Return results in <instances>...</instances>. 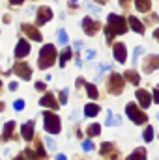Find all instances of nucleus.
Wrapping results in <instances>:
<instances>
[{
  "mask_svg": "<svg viewBox=\"0 0 159 160\" xmlns=\"http://www.w3.org/2000/svg\"><path fill=\"white\" fill-rule=\"evenodd\" d=\"M129 28V21H125L123 17L111 13L107 19V28H105V36H107V43H112L114 36H122L125 34Z\"/></svg>",
  "mask_w": 159,
  "mask_h": 160,
  "instance_id": "f257e3e1",
  "label": "nucleus"
},
{
  "mask_svg": "<svg viewBox=\"0 0 159 160\" xmlns=\"http://www.w3.org/2000/svg\"><path fill=\"white\" fill-rule=\"evenodd\" d=\"M56 58H58V52H56V48H54V45H51V43H47V45H43L40 50V56H38V67L40 69H49L51 65H54V62H56Z\"/></svg>",
  "mask_w": 159,
  "mask_h": 160,
  "instance_id": "f03ea898",
  "label": "nucleus"
},
{
  "mask_svg": "<svg viewBox=\"0 0 159 160\" xmlns=\"http://www.w3.org/2000/svg\"><path fill=\"white\" fill-rule=\"evenodd\" d=\"M43 127L49 134H58L62 130L60 127V118L52 112H43Z\"/></svg>",
  "mask_w": 159,
  "mask_h": 160,
  "instance_id": "7ed1b4c3",
  "label": "nucleus"
},
{
  "mask_svg": "<svg viewBox=\"0 0 159 160\" xmlns=\"http://www.w3.org/2000/svg\"><path fill=\"white\" fill-rule=\"evenodd\" d=\"M125 112H127L129 119L133 121V123H137V125H144V123L148 121V116H146L142 110H139V106H137L135 102H129V104L125 106Z\"/></svg>",
  "mask_w": 159,
  "mask_h": 160,
  "instance_id": "20e7f679",
  "label": "nucleus"
},
{
  "mask_svg": "<svg viewBox=\"0 0 159 160\" xmlns=\"http://www.w3.org/2000/svg\"><path fill=\"white\" fill-rule=\"evenodd\" d=\"M123 77L118 75V73H112L109 80H107V91L109 93H112V95H120L122 91H123Z\"/></svg>",
  "mask_w": 159,
  "mask_h": 160,
  "instance_id": "39448f33",
  "label": "nucleus"
},
{
  "mask_svg": "<svg viewBox=\"0 0 159 160\" xmlns=\"http://www.w3.org/2000/svg\"><path fill=\"white\" fill-rule=\"evenodd\" d=\"M101 28V22L99 21H94L92 17H84L82 19V30L86 36H96Z\"/></svg>",
  "mask_w": 159,
  "mask_h": 160,
  "instance_id": "423d86ee",
  "label": "nucleus"
},
{
  "mask_svg": "<svg viewBox=\"0 0 159 160\" xmlns=\"http://www.w3.org/2000/svg\"><path fill=\"white\" fill-rule=\"evenodd\" d=\"M13 73L23 80H30V77H32V69H30V65L26 62H17L13 65Z\"/></svg>",
  "mask_w": 159,
  "mask_h": 160,
  "instance_id": "0eeeda50",
  "label": "nucleus"
},
{
  "mask_svg": "<svg viewBox=\"0 0 159 160\" xmlns=\"http://www.w3.org/2000/svg\"><path fill=\"white\" fill-rule=\"evenodd\" d=\"M99 155L105 157V158H109V160H116L118 158V149L114 147V143H111V142H103L101 147H99Z\"/></svg>",
  "mask_w": 159,
  "mask_h": 160,
  "instance_id": "6e6552de",
  "label": "nucleus"
},
{
  "mask_svg": "<svg viewBox=\"0 0 159 160\" xmlns=\"http://www.w3.org/2000/svg\"><path fill=\"white\" fill-rule=\"evenodd\" d=\"M21 30H23V34H25V36H28V38H30L32 41H38V43H40V41L43 39L41 32L38 30V28H36V26H34V24L23 22V24H21Z\"/></svg>",
  "mask_w": 159,
  "mask_h": 160,
  "instance_id": "1a4fd4ad",
  "label": "nucleus"
},
{
  "mask_svg": "<svg viewBox=\"0 0 159 160\" xmlns=\"http://www.w3.org/2000/svg\"><path fill=\"white\" fill-rule=\"evenodd\" d=\"M51 19H52V9L47 8V6H41L40 9H38V13H36V24H38V26H43V24H47Z\"/></svg>",
  "mask_w": 159,
  "mask_h": 160,
  "instance_id": "9d476101",
  "label": "nucleus"
},
{
  "mask_svg": "<svg viewBox=\"0 0 159 160\" xmlns=\"http://www.w3.org/2000/svg\"><path fill=\"white\" fill-rule=\"evenodd\" d=\"M28 54H30V43L26 39H19L17 47H15V58H17V60H23V58H26Z\"/></svg>",
  "mask_w": 159,
  "mask_h": 160,
  "instance_id": "9b49d317",
  "label": "nucleus"
},
{
  "mask_svg": "<svg viewBox=\"0 0 159 160\" xmlns=\"http://www.w3.org/2000/svg\"><path fill=\"white\" fill-rule=\"evenodd\" d=\"M40 106H49L51 110H58L60 101L54 99V93H47V95H43L40 99Z\"/></svg>",
  "mask_w": 159,
  "mask_h": 160,
  "instance_id": "f8f14e48",
  "label": "nucleus"
},
{
  "mask_svg": "<svg viewBox=\"0 0 159 160\" xmlns=\"http://www.w3.org/2000/svg\"><path fill=\"white\" fill-rule=\"evenodd\" d=\"M112 54H114V60H116L118 63H123V62L127 60V50H125V45H123V43H116V45L112 47Z\"/></svg>",
  "mask_w": 159,
  "mask_h": 160,
  "instance_id": "ddd939ff",
  "label": "nucleus"
},
{
  "mask_svg": "<svg viewBox=\"0 0 159 160\" xmlns=\"http://www.w3.org/2000/svg\"><path fill=\"white\" fill-rule=\"evenodd\" d=\"M8 140H15V121H8V123H4L2 142H8Z\"/></svg>",
  "mask_w": 159,
  "mask_h": 160,
  "instance_id": "4468645a",
  "label": "nucleus"
},
{
  "mask_svg": "<svg viewBox=\"0 0 159 160\" xmlns=\"http://www.w3.org/2000/svg\"><path fill=\"white\" fill-rule=\"evenodd\" d=\"M21 134H23V140L25 142H30L32 138H34V121H26V123H23V127H21Z\"/></svg>",
  "mask_w": 159,
  "mask_h": 160,
  "instance_id": "2eb2a0df",
  "label": "nucleus"
},
{
  "mask_svg": "<svg viewBox=\"0 0 159 160\" xmlns=\"http://www.w3.org/2000/svg\"><path fill=\"white\" fill-rule=\"evenodd\" d=\"M135 95H137V101L140 102V106H142V108H148V106L152 104V95H150L146 89H137V93H135Z\"/></svg>",
  "mask_w": 159,
  "mask_h": 160,
  "instance_id": "dca6fc26",
  "label": "nucleus"
},
{
  "mask_svg": "<svg viewBox=\"0 0 159 160\" xmlns=\"http://www.w3.org/2000/svg\"><path fill=\"white\" fill-rule=\"evenodd\" d=\"M156 69H159V54L148 56L146 62H144V73H152V71H156Z\"/></svg>",
  "mask_w": 159,
  "mask_h": 160,
  "instance_id": "f3484780",
  "label": "nucleus"
},
{
  "mask_svg": "<svg viewBox=\"0 0 159 160\" xmlns=\"http://www.w3.org/2000/svg\"><path fill=\"white\" fill-rule=\"evenodd\" d=\"M129 21V26H131V30H135L137 34H144V24L137 19V17H129L127 19Z\"/></svg>",
  "mask_w": 159,
  "mask_h": 160,
  "instance_id": "a211bd4d",
  "label": "nucleus"
},
{
  "mask_svg": "<svg viewBox=\"0 0 159 160\" xmlns=\"http://www.w3.org/2000/svg\"><path fill=\"white\" fill-rule=\"evenodd\" d=\"M105 125H109V127L122 125V118H120V116H114L112 110H107V121H105Z\"/></svg>",
  "mask_w": 159,
  "mask_h": 160,
  "instance_id": "6ab92c4d",
  "label": "nucleus"
},
{
  "mask_svg": "<svg viewBox=\"0 0 159 160\" xmlns=\"http://www.w3.org/2000/svg\"><path fill=\"white\" fill-rule=\"evenodd\" d=\"M123 78L127 80V82H131L133 86H139V82H140V77H139V73H135L133 69L125 71V73H123Z\"/></svg>",
  "mask_w": 159,
  "mask_h": 160,
  "instance_id": "aec40b11",
  "label": "nucleus"
},
{
  "mask_svg": "<svg viewBox=\"0 0 159 160\" xmlns=\"http://www.w3.org/2000/svg\"><path fill=\"white\" fill-rule=\"evenodd\" d=\"M125 160H146V149L144 147H139V149H135L129 157Z\"/></svg>",
  "mask_w": 159,
  "mask_h": 160,
  "instance_id": "412c9836",
  "label": "nucleus"
},
{
  "mask_svg": "<svg viewBox=\"0 0 159 160\" xmlns=\"http://www.w3.org/2000/svg\"><path fill=\"white\" fill-rule=\"evenodd\" d=\"M97 114H99V106H97V104H92V102H90V104L84 106V116H86V118H94V116H97Z\"/></svg>",
  "mask_w": 159,
  "mask_h": 160,
  "instance_id": "4be33fe9",
  "label": "nucleus"
},
{
  "mask_svg": "<svg viewBox=\"0 0 159 160\" xmlns=\"http://www.w3.org/2000/svg\"><path fill=\"white\" fill-rule=\"evenodd\" d=\"M150 6H152L150 0H135V8H137V11L146 13V11H150Z\"/></svg>",
  "mask_w": 159,
  "mask_h": 160,
  "instance_id": "5701e85b",
  "label": "nucleus"
},
{
  "mask_svg": "<svg viewBox=\"0 0 159 160\" xmlns=\"http://www.w3.org/2000/svg\"><path fill=\"white\" fill-rule=\"evenodd\" d=\"M71 56H73V50L71 48H64L62 54H60V67H66V63H68V60H71Z\"/></svg>",
  "mask_w": 159,
  "mask_h": 160,
  "instance_id": "b1692460",
  "label": "nucleus"
},
{
  "mask_svg": "<svg viewBox=\"0 0 159 160\" xmlns=\"http://www.w3.org/2000/svg\"><path fill=\"white\" fill-rule=\"evenodd\" d=\"M84 88H86V91H88V97H90V99H97V97H99V91H97V88H96L94 84L84 82Z\"/></svg>",
  "mask_w": 159,
  "mask_h": 160,
  "instance_id": "393cba45",
  "label": "nucleus"
},
{
  "mask_svg": "<svg viewBox=\"0 0 159 160\" xmlns=\"http://www.w3.org/2000/svg\"><path fill=\"white\" fill-rule=\"evenodd\" d=\"M36 153H38V157H40V160H47V153H45V147H43V143H41V138H38L36 140Z\"/></svg>",
  "mask_w": 159,
  "mask_h": 160,
  "instance_id": "a878e982",
  "label": "nucleus"
},
{
  "mask_svg": "<svg viewBox=\"0 0 159 160\" xmlns=\"http://www.w3.org/2000/svg\"><path fill=\"white\" fill-rule=\"evenodd\" d=\"M86 134H88L90 138H92V136H99V134H101V127H99L97 123H92V125L86 128Z\"/></svg>",
  "mask_w": 159,
  "mask_h": 160,
  "instance_id": "bb28decb",
  "label": "nucleus"
},
{
  "mask_svg": "<svg viewBox=\"0 0 159 160\" xmlns=\"http://www.w3.org/2000/svg\"><path fill=\"white\" fill-rule=\"evenodd\" d=\"M56 36H58V43H60V45H68V32H66L64 28H60V30L56 32Z\"/></svg>",
  "mask_w": 159,
  "mask_h": 160,
  "instance_id": "cd10ccee",
  "label": "nucleus"
},
{
  "mask_svg": "<svg viewBox=\"0 0 159 160\" xmlns=\"http://www.w3.org/2000/svg\"><path fill=\"white\" fill-rule=\"evenodd\" d=\"M142 138H144V142H146V143H150V142L154 140V128H152V127H146V130H144Z\"/></svg>",
  "mask_w": 159,
  "mask_h": 160,
  "instance_id": "c85d7f7f",
  "label": "nucleus"
},
{
  "mask_svg": "<svg viewBox=\"0 0 159 160\" xmlns=\"http://www.w3.org/2000/svg\"><path fill=\"white\" fill-rule=\"evenodd\" d=\"M25 155L28 157V160H40L38 153H36V149H25Z\"/></svg>",
  "mask_w": 159,
  "mask_h": 160,
  "instance_id": "c756f323",
  "label": "nucleus"
},
{
  "mask_svg": "<svg viewBox=\"0 0 159 160\" xmlns=\"http://www.w3.org/2000/svg\"><path fill=\"white\" fill-rule=\"evenodd\" d=\"M86 9H88L90 13H99V11H101V8H99V6H96V4H92V2H88V4H86Z\"/></svg>",
  "mask_w": 159,
  "mask_h": 160,
  "instance_id": "7c9ffc66",
  "label": "nucleus"
},
{
  "mask_svg": "<svg viewBox=\"0 0 159 160\" xmlns=\"http://www.w3.org/2000/svg\"><path fill=\"white\" fill-rule=\"evenodd\" d=\"M142 52H144V47H137V48L133 50V62H135V63H137V58H139Z\"/></svg>",
  "mask_w": 159,
  "mask_h": 160,
  "instance_id": "2f4dec72",
  "label": "nucleus"
},
{
  "mask_svg": "<svg viewBox=\"0 0 159 160\" xmlns=\"http://www.w3.org/2000/svg\"><path fill=\"white\" fill-rule=\"evenodd\" d=\"M58 101H60V104H66V102H68V89H62V91H60Z\"/></svg>",
  "mask_w": 159,
  "mask_h": 160,
  "instance_id": "473e14b6",
  "label": "nucleus"
},
{
  "mask_svg": "<svg viewBox=\"0 0 159 160\" xmlns=\"http://www.w3.org/2000/svg\"><path fill=\"white\" fill-rule=\"evenodd\" d=\"M13 108H15L17 112H21V110L25 108V101H21V99H17V101L13 102Z\"/></svg>",
  "mask_w": 159,
  "mask_h": 160,
  "instance_id": "72a5a7b5",
  "label": "nucleus"
},
{
  "mask_svg": "<svg viewBox=\"0 0 159 160\" xmlns=\"http://www.w3.org/2000/svg\"><path fill=\"white\" fill-rule=\"evenodd\" d=\"M82 149H84V151H94V143H92L90 140H84V142H82Z\"/></svg>",
  "mask_w": 159,
  "mask_h": 160,
  "instance_id": "f704fd0d",
  "label": "nucleus"
},
{
  "mask_svg": "<svg viewBox=\"0 0 159 160\" xmlns=\"http://www.w3.org/2000/svg\"><path fill=\"white\" fill-rule=\"evenodd\" d=\"M45 142H47V147H49L51 151H54V149H56V143H54V140H52V138H45Z\"/></svg>",
  "mask_w": 159,
  "mask_h": 160,
  "instance_id": "c9c22d12",
  "label": "nucleus"
},
{
  "mask_svg": "<svg viewBox=\"0 0 159 160\" xmlns=\"http://www.w3.org/2000/svg\"><path fill=\"white\" fill-rule=\"evenodd\" d=\"M34 88H36L38 91H45V88H47V86H45V82H36V86H34Z\"/></svg>",
  "mask_w": 159,
  "mask_h": 160,
  "instance_id": "e433bc0d",
  "label": "nucleus"
},
{
  "mask_svg": "<svg viewBox=\"0 0 159 160\" xmlns=\"http://www.w3.org/2000/svg\"><path fill=\"white\" fill-rule=\"evenodd\" d=\"M146 21H148L150 24H156V22H157V15H156V13H152V15H150V17H148Z\"/></svg>",
  "mask_w": 159,
  "mask_h": 160,
  "instance_id": "4c0bfd02",
  "label": "nucleus"
},
{
  "mask_svg": "<svg viewBox=\"0 0 159 160\" xmlns=\"http://www.w3.org/2000/svg\"><path fill=\"white\" fill-rule=\"evenodd\" d=\"M94 58H96V50H92V48L86 50V60H94Z\"/></svg>",
  "mask_w": 159,
  "mask_h": 160,
  "instance_id": "58836bf2",
  "label": "nucleus"
},
{
  "mask_svg": "<svg viewBox=\"0 0 159 160\" xmlns=\"http://www.w3.org/2000/svg\"><path fill=\"white\" fill-rule=\"evenodd\" d=\"M109 69H111V65H109V63H101V65H99V73H103V71H109Z\"/></svg>",
  "mask_w": 159,
  "mask_h": 160,
  "instance_id": "ea45409f",
  "label": "nucleus"
},
{
  "mask_svg": "<svg viewBox=\"0 0 159 160\" xmlns=\"http://www.w3.org/2000/svg\"><path fill=\"white\" fill-rule=\"evenodd\" d=\"M13 160H28V157H26V155H25V151H23L21 155H17V157H15Z\"/></svg>",
  "mask_w": 159,
  "mask_h": 160,
  "instance_id": "a19ab883",
  "label": "nucleus"
},
{
  "mask_svg": "<svg viewBox=\"0 0 159 160\" xmlns=\"http://www.w3.org/2000/svg\"><path fill=\"white\" fill-rule=\"evenodd\" d=\"M154 102H157L159 104V88L157 89H154Z\"/></svg>",
  "mask_w": 159,
  "mask_h": 160,
  "instance_id": "79ce46f5",
  "label": "nucleus"
},
{
  "mask_svg": "<svg viewBox=\"0 0 159 160\" xmlns=\"http://www.w3.org/2000/svg\"><path fill=\"white\" fill-rule=\"evenodd\" d=\"M23 2H25V0H9L11 6H19V4H23Z\"/></svg>",
  "mask_w": 159,
  "mask_h": 160,
  "instance_id": "37998d69",
  "label": "nucleus"
},
{
  "mask_svg": "<svg viewBox=\"0 0 159 160\" xmlns=\"http://www.w3.org/2000/svg\"><path fill=\"white\" fill-rule=\"evenodd\" d=\"M4 22L9 24V22H11V17H9V15H4Z\"/></svg>",
  "mask_w": 159,
  "mask_h": 160,
  "instance_id": "c03bdc74",
  "label": "nucleus"
},
{
  "mask_svg": "<svg viewBox=\"0 0 159 160\" xmlns=\"http://www.w3.org/2000/svg\"><path fill=\"white\" fill-rule=\"evenodd\" d=\"M9 89L15 91V89H17V82H11V84H9Z\"/></svg>",
  "mask_w": 159,
  "mask_h": 160,
  "instance_id": "a18cd8bd",
  "label": "nucleus"
},
{
  "mask_svg": "<svg viewBox=\"0 0 159 160\" xmlns=\"http://www.w3.org/2000/svg\"><path fill=\"white\" fill-rule=\"evenodd\" d=\"M69 6H71L73 9H77V0H71V2H69Z\"/></svg>",
  "mask_w": 159,
  "mask_h": 160,
  "instance_id": "49530a36",
  "label": "nucleus"
},
{
  "mask_svg": "<svg viewBox=\"0 0 159 160\" xmlns=\"http://www.w3.org/2000/svg\"><path fill=\"white\" fill-rule=\"evenodd\" d=\"M82 47V41H75V48H80Z\"/></svg>",
  "mask_w": 159,
  "mask_h": 160,
  "instance_id": "de8ad7c7",
  "label": "nucleus"
},
{
  "mask_svg": "<svg viewBox=\"0 0 159 160\" xmlns=\"http://www.w3.org/2000/svg\"><path fill=\"white\" fill-rule=\"evenodd\" d=\"M56 160H66V155H56Z\"/></svg>",
  "mask_w": 159,
  "mask_h": 160,
  "instance_id": "09e8293b",
  "label": "nucleus"
},
{
  "mask_svg": "<svg viewBox=\"0 0 159 160\" xmlns=\"http://www.w3.org/2000/svg\"><path fill=\"white\" fill-rule=\"evenodd\" d=\"M4 108H6V104H4V102H2V101H0V114H2V112H4Z\"/></svg>",
  "mask_w": 159,
  "mask_h": 160,
  "instance_id": "8fccbe9b",
  "label": "nucleus"
},
{
  "mask_svg": "<svg viewBox=\"0 0 159 160\" xmlns=\"http://www.w3.org/2000/svg\"><path fill=\"white\" fill-rule=\"evenodd\" d=\"M127 2H129V0H120V6H123V8H125V6H127Z\"/></svg>",
  "mask_w": 159,
  "mask_h": 160,
  "instance_id": "3c124183",
  "label": "nucleus"
},
{
  "mask_svg": "<svg viewBox=\"0 0 159 160\" xmlns=\"http://www.w3.org/2000/svg\"><path fill=\"white\" fill-rule=\"evenodd\" d=\"M154 38H156V39L159 41V28H157V30H156V32H154Z\"/></svg>",
  "mask_w": 159,
  "mask_h": 160,
  "instance_id": "603ef678",
  "label": "nucleus"
},
{
  "mask_svg": "<svg viewBox=\"0 0 159 160\" xmlns=\"http://www.w3.org/2000/svg\"><path fill=\"white\" fill-rule=\"evenodd\" d=\"M94 2H97V4H101V6H103V4H107V0H94Z\"/></svg>",
  "mask_w": 159,
  "mask_h": 160,
  "instance_id": "864d4df0",
  "label": "nucleus"
},
{
  "mask_svg": "<svg viewBox=\"0 0 159 160\" xmlns=\"http://www.w3.org/2000/svg\"><path fill=\"white\" fill-rule=\"evenodd\" d=\"M0 91H2V80H0Z\"/></svg>",
  "mask_w": 159,
  "mask_h": 160,
  "instance_id": "5fc2aeb1",
  "label": "nucleus"
},
{
  "mask_svg": "<svg viewBox=\"0 0 159 160\" xmlns=\"http://www.w3.org/2000/svg\"><path fill=\"white\" fill-rule=\"evenodd\" d=\"M157 119H159V114H157Z\"/></svg>",
  "mask_w": 159,
  "mask_h": 160,
  "instance_id": "6e6d98bb",
  "label": "nucleus"
},
{
  "mask_svg": "<svg viewBox=\"0 0 159 160\" xmlns=\"http://www.w3.org/2000/svg\"><path fill=\"white\" fill-rule=\"evenodd\" d=\"M0 73H2V71H0Z\"/></svg>",
  "mask_w": 159,
  "mask_h": 160,
  "instance_id": "4d7b16f0",
  "label": "nucleus"
}]
</instances>
